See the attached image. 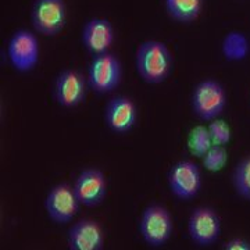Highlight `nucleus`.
<instances>
[{
  "mask_svg": "<svg viewBox=\"0 0 250 250\" xmlns=\"http://www.w3.org/2000/svg\"><path fill=\"white\" fill-rule=\"evenodd\" d=\"M135 70L147 85H160L174 70V54L164 42L147 39L135 52Z\"/></svg>",
  "mask_w": 250,
  "mask_h": 250,
  "instance_id": "obj_1",
  "label": "nucleus"
},
{
  "mask_svg": "<svg viewBox=\"0 0 250 250\" xmlns=\"http://www.w3.org/2000/svg\"><path fill=\"white\" fill-rule=\"evenodd\" d=\"M138 229L143 242L153 249H159L170 241L174 232V218L170 210L160 203H152L143 208Z\"/></svg>",
  "mask_w": 250,
  "mask_h": 250,
  "instance_id": "obj_2",
  "label": "nucleus"
},
{
  "mask_svg": "<svg viewBox=\"0 0 250 250\" xmlns=\"http://www.w3.org/2000/svg\"><path fill=\"white\" fill-rule=\"evenodd\" d=\"M227 90L218 81L206 78L192 90L190 106L193 114L200 121H213L220 118L227 108Z\"/></svg>",
  "mask_w": 250,
  "mask_h": 250,
  "instance_id": "obj_3",
  "label": "nucleus"
},
{
  "mask_svg": "<svg viewBox=\"0 0 250 250\" xmlns=\"http://www.w3.org/2000/svg\"><path fill=\"white\" fill-rule=\"evenodd\" d=\"M89 89L98 95H108L121 85L123 64L116 54L111 52L98 54L92 57L88 67Z\"/></svg>",
  "mask_w": 250,
  "mask_h": 250,
  "instance_id": "obj_4",
  "label": "nucleus"
},
{
  "mask_svg": "<svg viewBox=\"0 0 250 250\" xmlns=\"http://www.w3.org/2000/svg\"><path fill=\"white\" fill-rule=\"evenodd\" d=\"M31 24L36 34L53 38L67 25V6L64 0H34Z\"/></svg>",
  "mask_w": 250,
  "mask_h": 250,
  "instance_id": "obj_5",
  "label": "nucleus"
},
{
  "mask_svg": "<svg viewBox=\"0 0 250 250\" xmlns=\"http://www.w3.org/2000/svg\"><path fill=\"white\" fill-rule=\"evenodd\" d=\"M7 56L11 67L20 74L34 71L41 56L38 36L32 31L17 29L9 39Z\"/></svg>",
  "mask_w": 250,
  "mask_h": 250,
  "instance_id": "obj_6",
  "label": "nucleus"
},
{
  "mask_svg": "<svg viewBox=\"0 0 250 250\" xmlns=\"http://www.w3.org/2000/svg\"><path fill=\"white\" fill-rule=\"evenodd\" d=\"M188 235L199 248H210L221 236V218L215 208L199 206L193 208L188 220Z\"/></svg>",
  "mask_w": 250,
  "mask_h": 250,
  "instance_id": "obj_7",
  "label": "nucleus"
},
{
  "mask_svg": "<svg viewBox=\"0 0 250 250\" xmlns=\"http://www.w3.org/2000/svg\"><path fill=\"white\" fill-rule=\"evenodd\" d=\"M81 203L74 192V187L67 182L56 184L49 189L45 197L47 218L57 225L71 223L80 211Z\"/></svg>",
  "mask_w": 250,
  "mask_h": 250,
  "instance_id": "obj_8",
  "label": "nucleus"
},
{
  "mask_svg": "<svg viewBox=\"0 0 250 250\" xmlns=\"http://www.w3.org/2000/svg\"><path fill=\"white\" fill-rule=\"evenodd\" d=\"M88 77L78 70L67 68L57 74L53 83V98L62 108H75L81 106L88 95Z\"/></svg>",
  "mask_w": 250,
  "mask_h": 250,
  "instance_id": "obj_9",
  "label": "nucleus"
},
{
  "mask_svg": "<svg viewBox=\"0 0 250 250\" xmlns=\"http://www.w3.org/2000/svg\"><path fill=\"white\" fill-rule=\"evenodd\" d=\"M167 182L172 196L181 202H190L202 189V172L195 161H177L167 174Z\"/></svg>",
  "mask_w": 250,
  "mask_h": 250,
  "instance_id": "obj_10",
  "label": "nucleus"
},
{
  "mask_svg": "<svg viewBox=\"0 0 250 250\" xmlns=\"http://www.w3.org/2000/svg\"><path fill=\"white\" fill-rule=\"evenodd\" d=\"M104 124L116 135L129 134L139 118V110L135 100L126 95H117L104 106Z\"/></svg>",
  "mask_w": 250,
  "mask_h": 250,
  "instance_id": "obj_11",
  "label": "nucleus"
},
{
  "mask_svg": "<svg viewBox=\"0 0 250 250\" xmlns=\"http://www.w3.org/2000/svg\"><path fill=\"white\" fill-rule=\"evenodd\" d=\"M72 187L81 206L85 207H98L108 195L107 177L96 167L83 168L77 175Z\"/></svg>",
  "mask_w": 250,
  "mask_h": 250,
  "instance_id": "obj_12",
  "label": "nucleus"
},
{
  "mask_svg": "<svg viewBox=\"0 0 250 250\" xmlns=\"http://www.w3.org/2000/svg\"><path fill=\"white\" fill-rule=\"evenodd\" d=\"M106 233L102 225L89 217L74 223L67 233V245L70 250H103Z\"/></svg>",
  "mask_w": 250,
  "mask_h": 250,
  "instance_id": "obj_13",
  "label": "nucleus"
},
{
  "mask_svg": "<svg viewBox=\"0 0 250 250\" xmlns=\"http://www.w3.org/2000/svg\"><path fill=\"white\" fill-rule=\"evenodd\" d=\"M114 39L116 31L107 18H90L81 31V43L92 56L110 52Z\"/></svg>",
  "mask_w": 250,
  "mask_h": 250,
  "instance_id": "obj_14",
  "label": "nucleus"
},
{
  "mask_svg": "<svg viewBox=\"0 0 250 250\" xmlns=\"http://www.w3.org/2000/svg\"><path fill=\"white\" fill-rule=\"evenodd\" d=\"M205 0H164V7L171 20L179 24H192L200 17Z\"/></svg>",
  "mask_w": 250,
  "mask_h": 250,
  "instance_id": "obj_15",
  "label": "nucleus"
},
{
  "mask_svg": "<svg viewBox=\"0 0 250 250\" xmlns=\"http://www.w3.org/2000/svg\"><path fill=\"white\" fill-rule=\"evenodd\" d=\"M221 53L228 62H242L250 53V41L239 31H231L224 36Z\"/></svg>",
  "mask_w": 250,
  "mask_h": 250,
  "instance_id": "obj_16",
  "label": "nucleus"
},
{
  "mask_svg": "<svg viewBox=\"0 0 250 250\" xmlns=\"http://www.w3.org/2000/svg\"><path fill=\"white\" fill-rule=\"evenodd\" d=\"M232 187L236 195L250 202V154L238 161L232 171Z\"/></svg>",
  "mask_w": 250,
  "mask_h": 250,
  "instance_id": "obj_17",
  "label": "nucleus"
},
{
  "mask_svg": "<svg viewBox=\"0 0 250 250\" xmlns=\"http://www.w3.org/2000/svg\"><path fill=\"white\" fill-rule=\"evenodd\" d=\"M211 146H213V141L208 132V128H206L205 125H196L195 128H192L188 136V147L193 156L203 157Z\"/></svg>",
  "mask_w": 250,
  "mask_h": 250,
  "instance_id": "obj_18",
  "label": "nucleus"
},
{
  "mask_svg": "<svg viewBox=\"0 0 250 250\" xmlns=\"http://www.w3.org/2000/svg\"><path fill=\"white\" fill-rule=\"evenodd\" d=\"M202 159H203V167L206 171L218 172L225 167L227 160H228V153L225 150V146L213 145Z\"/></svg>",
  "mask_w": 250,
  "mask_h": 250,
  "instance_id": "obj_19",
  "label": "nucleus"
},
{
  "mask_svg": "<svg viewBox=\"0 0 250 250\" xmlns=\"http://www.w3.org/2000/svg\"><path fill=\"white\" fill-rule=\"evenodd\" d=\"M208 132L211 136L213 145H220V146H225L228 145L231 138H232V131L229 128V125L227 124L221 118H215L213 121H210L208 124Z\"/></svg>",
  "mask_w": 250,
  "mask_h": 250,
  "instance_id": "obj_20",
  "label": "nucleus"
},
{
  "mask_svg": "<svg viewBox=\"0 0 250 250\" xmlns=\"http://www.w3.org/2000/svg\"><path fill=\"white\" fill-rule=\"evenodd\" d=\"M224 250H250V241L245 238H232L223 245Z\"/></svg>",
  "mask_w": 250,
  "mask_h": 250,
  "instance_id": "obj_21",
  "label": "nucleus"
}]
</instances>
